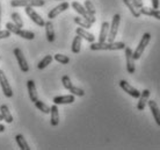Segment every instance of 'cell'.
I'll list each match as a JSON object with an SVG mask.
<instances>
[{"instance_id":"6da1fadb","label":"cell","mask_w":160,"mask_h":150,"mask_svg":"<svg viewBox=\"0 0 160 150\" xmlns=\"http://www.w3.org/2000/svg\"><path fill=\"white\" fill-rule=\"evenodd\" d=\"M127 45L123 42H93L91 44V50H122Z\"/></svg>"},{"instance_id":"7a4b0ae2","label":"cell","mask_w":160,"mask_h":150,"mask_svg":"<svg viewBox=\"0 0 160 150\" xmlns=\"http://www.w3.org/2000/svg\"><path fill=\"white\" fill-rule=\"evenodd\" d=\"M6 29H8L12 34H15L18 36H21L22 39H26V40H34V39H35V34L32 32L19 28L18 26H15V24L12 23V22H7V23H6Z\"/></svg>"},{"instance_id":"3957f363","label":"cell","mask_w":160,"mask_h":150,"mask_svg":"<svg viewBox=\"0 0 160 150\" xmlns=\"http://www.w3.org/2000/svg\"><path fill=\"white\" fill-rule=\"evenodd\" d=\"M120 22L121 15L120 14H115V15L112 16V24H109V33L108 37H107L108 42H114L115 41V37H116L117 32H118V27H120Z\"/></svg>"},{"instance_id":"277c9868","label":"cell","mask_w":160,"mask_h":150,"mask_svg":"<svg viewBox=\"0 0 160 150\" xmlns=\"http://www.w3.org/2000/svg\"><path fill=\"white\" fill-rule=\"evenodd\" d=\"M150 41H151V34H150V33H145L144 35H143V37H142V40H140L139 44L137 45L136 50L133 51V58H135V61H136V59H139L140 56L144 53L146 45L150 43Z\"/></svg>"},{"instance_id":"5b68a950","label":"cell","mask_w":160,"mask_h":150,"mask_svg":"<svg viewBox=\"0 0 160 150\" xmlns=\"http://www.w3.org/2000/svg\"><path fill=\"white\" fill-rule=\"evenodd\" d=\"M72 7H73V9H74L77 13H79L80 15L82 16L84 19H86L87 21H89V22H91L92 24L96 21L95 15H89V14L87 13V11H86V8H85V6H82V5L80 4V3H78V1H73V3H72Z\"/></svg>"},{"instance_id":"8992f818","label":"cell","mask_w":160,"mask_h":150,"mask_svg":"<svg viewBox=\"0 0 160 150\" xmlns=\"http://www.w3.org/2000/svg\"><path fill=\"white\" fill-rule=\"evenodd\" d=\"M0 86H1V90H2V92H4L5 97H7V98L13 97L12 87L9 85L7 77H6V75L4 73L2 70H0Z\"/></svg>"},{"instance_id":"52a82bcc","label":"cell","mask_w":160,"mask_h":150,"mask_svg":"<svg viewBox=\"0 0 160 150\" xmlns=\"http://www.w3.org/2000/svg\"><path fill=\"white\" fill-rule=\"evenodd\" d=\"M24 12L26 14L32 19V22H35V23L38 26V27H44V24H45V21L41 18L40 14H37L35 11H34V7H30V6H26L24 7Z\"/></svg>"},{"instance_id":"ba28073f","label":"cell","mask_w":160,"mask_h":150,"mask_svg":"<svg viewBox=\"0 0 160 150\" xmlns=\"http://www.w3.org/2000/svg\"><path fill=\"white\" fill-rule=\"evenodd\" d=\"M14 55H15V58L18 63H19V66L22 72H28L29 71V66H28V62L26 59L24 55L22 54L20 48H15L14 49Z\"/></svg>"},{"instance_id":"9c48e42d","label":"cell","mask_w":160,"mask_h":150,"mask_svg":"<svg viewBox=\"0 0 160 150\" xmlns=\"http://www.w3.org/2000/svg\"><path fill=\"white\" fill-rule=\"evenodd\" d=\"M125 59H127V71L130 75L135 73L136 66H135V58H133V51L131 48L125 47Z\"/></svg>"},{"instance_id":"30bf717a","label":"cell","mask_w":160,"mask_h":150,"mask_svg":"<svg viewBox=\"0 0 160 150\" xmlns=\"http://www.w3.org/2000/svg\"><path fill=\"white\" fill-rule=\"evenodd\" d=\"M120 86L124 92H127V93H128L129 96H131L132 98H139L140 92L137 89H135L133 86L130 85L127 80H123V79H122V80L120 81Z\"/></svg>"},{"instance_id":"8fae6325","label":"cell","mask_w":160,"mask_h":150,"mask_svg":"<svg viewBox=\"0 0 160 150\" xmlns=\"http://www.w3.org/2000/svg\"><path fill=\"white\" fill-rule=\"evenodd\" d=\"M68 7H70V4H68V1H64V3H62V4L58 5V6H56L55 8H52L51 11L48 13V18L50 20H52V19H55L56 16L59 15L60 13L65 12Z\"/></svg>"},{"instance_id":"7c38bea8","label":"cell","mask_w":160,"mask_h":150,"mask_svg":"<svg viewBox=\"0 0 160 150\" xmlns=\"http://www.w3.org/2000/svg\"><path fill=\"white\" fill-rule=\"evenodd\" d=\"M52 101H53V104H56V105H68V104H72V102H74L76 101V99H74V96L71 93V94H68V96L55 97Z\"/></svg>"},{"instance_id":"4fadbf2b","label":"cell","mask_w":160,"mask_h":150,"mask_svg":"<svg viewBox=\"0 0 160 150\" xmlns=\"http://www.w3.org/2000/svg\"><path fill=\"white\" fill-rule=\"evenodd\" d=\"M148 97H150V90H144L143 92H140L139 96V101L137 104V110L138 111H144L145 106L148 101Z\"/></svg>"},{"instance_id":"5bb4252c","label":"cell","mask_w":160,"mask_h":150,"mask_svg":"<svg viewBox=\"0 0 160 150\" xmlns=\"http://www.w3.org/2000/svg\"><path fill=\"white\" fill-rule=\"evenodd\" d=\"M148 107H150L151 112H152V115H153V118H154V120H156L157 125L160 127V108H159V106H158V104H157L154 100H150V101H148Z\"/></svg>"},{"instance_id":"9a60e30c","label":"cell","mask_w":160,"mask_h":150,"mask_svg":"<svg viewBox=\"0 0 160 150\" xmlns=\"http://www.w3.org/2000/svg\"><path fill=\"white\" fill-rule=\"evenodd\" d=\"M27 87H28V94L30 101L35 102L38 99V94H37V90H36V86H35V81L29 79L27 81Z\"/></svg>"},{"instance_id":"2e32d148","label":"cell","mask_w":160,"mask_h":150,"mask_svg":"<svg viewBox=\"0 0 160 150\" xmlns=\"http://www.w3.org/2000/svg\"><path fill=\"white\" fill-rule=\"evenodd\" d=\"M76 33H77V35H79L81 39H85L87 42L93 43V42L95 41V36L93 35L92 33L87 32V30L85 28H82V27H78V28L76 29Z\"/></svg>"},{"instance_id":"e0dca14e","label":"cell","mask_w":160,"mask_h":150,"mask_svg":"<svg viewBox=\"0 0 160 150\" xmlns=\"http://www.w3.org/2000/svg\"><path fill=\"white\" fill-rule=\"evenodd\" d=\"M50 114H51V119H50L51 126L57 127L59 125V112H58V107L56 104H53L50 107Z\"/></svg>"},{"instance_id":"ac0fdd59","label":"cell","mask_w":160,"mask_h":150,"mask_svg":"<svg viewBox=\"0 0 160 150\" xmlns=\"http://www.w3.org/2000/svg\"><path fill=\"white\" fill-rule=\"evenodd\" d=\"M139 13L143 14V15H148V16H153L158 20H160V11L159 9H154V8H150V7H140L139 8Z\"/></svg>"},{"instance_id":"d6986e66","label":"cell","mask_w":160,"mask_h":150,"mask_svg":"<svg viewBox=\"0 0 160 150\" xmlns=\"http://www.w3.org/2000/svg\"><path fill=\"white\" fill-rule=\"evenodd\" d=\"M44 27H45V35H47V40L49 42H53L55 41V29H53V23H52L51 21H48V22H45L44 24Z\"/></svg>"},{"instance_id":"ffe728a7","label":"cell","mask_w":160,"mask_h":150,"mask_svg":"<svg viewBox=\"0 0 160 150\" xmlns=\"http://www.w3.org/2000/svg\"><path fill=\"white\" fill-rule=\"evenodd\" d=\"M0 114L2 115L4 120L7 122V123H12L13 122V116H12V114H11V112H9V108H8L7 105L0 106Z\"/></svg>"},{"instance_id":"44dd1931","label":"cell","mask_w":160,"mask_h":150,"mask_svg":"<svg viewBox=\"0 0 160 150\" xmlns=\"http://www.w3.org/2000/svg\"><path fill=\"white\" fill-rule=\"evenodd\" d=\"M108 33H109V23L107 21H104V22H102V24H101L99 42H106L107 37H108Z\"/></svg>"},{"instance_id":"7402d4cb","label":"cell","mask_w":160,"mask_h":150,"mask_svg":"<svg viewBox=\"0 0 160 150\" xmlns=\"http://www.w3.org/2000/svg\"><path fill=\"white\" fill-rule=\"evenodd\" d=\"M15 141L21 150H30V148H29V146H28V142L26 141V138L23 137V135L18 134L15 136Z\"/></svg>"},{"instance_id":"603a6c76","label":"cell","mask_w":160,"mask_h":150,"mask_svg":"<svg viewBox=\"0 0 160 150\" xmlns=\"http://www.w3.org/2000/svg\"><path fill=\"white\" fill-rule=\"evenodd\" d=\"M52 59H53V57H52L51 55H47V56L43 57V58L38 62V64H37V69L38 70L45 69V68H47V66H48V65L52 62Z\"/></svg>"},{"instance_id":"cb8c5ba5","label":"cell","mask_w":160,"mask_h":150,"mask_svg":"<svg viewBox=\"0 0 160 150\" xmlns=\"http://www.w3.org/2000/svg\"><path fill=\"white\" fill-rule=\"evenodd\" d=\"M74 22H76L78 26H80V27H82V28L85 29H89L92 28V23L89 22V21H87L86 19H84V18H80V16H76L74 19Z\"/></svg>"},{"instance_id":"d4e9b609","label":"cell","mask_w":160,"mask_h":150,"mask_svg":"<svg viewBox=\"0 0 160 150\" xmlns=\"http://www.w3.org/2000/svg\"><path fill=\"white\" fill-rule=\"evenodd\" d=\"M123 3L125 4V6H127V7L129 8V11L131 12L132 15L135 16V18H139V16H140L139 11H138V9H137V8L135 7V5L132 4L131 0H123Z\"/></svg>"},{"instance_id":"484cf974","label":"cell","mask_w":160,"mask_h":150,"mask_svg":"<svg viewBox=\"0 0 160 150\" xmlns=\"http://www.w3.org/2000/svg\"><path fill=\"white\" fill-rule=\"evenodd\" d=\"M80 49H81V37H80L79 35H77V36L73 39L71 50H72L73 54H79Z\"/></svg>"},{"instance_id":"4316f807","label":"cell","mask_w":160,"mask_h":150,"mask_svg":"<svg viewBox=\"0 0 160 150\" xmlns=\"http://www.w3.org/2000/svg\"><path fill=\"white\" fill-rule=\"evenodd\" d=\"M34 104H35V106H36L37 110L41 111L42 113H44V114H49V113H50V107H49L47 104H44L43 101H41V100H38V99H37V100L34 102Z\"/></svg>"},{"instance_id":"83f0119b","label":"cell","mask_w":160,"mask_h":150,"mask_svg":"<svg viewBox=\"0 0 160 150\" xmlns=\"http://www.w3.org/2000/svg\"><path fill=\"white\" fill-rule=\"evenodd\" d=\"M11 18H12V20L14 21V24H15V26H18L19 28H22V27H23V21H22L21 15L19 13H12Z\"/></svg>"},{"instance_id":"f1b7e54d","label":"cell","mask_w":160,"mask_h":150,"mask_svg":"<svg viewBox=\"0 0 160 150\" xmlns=\"http://www.w3.org/2000/svg\"><path fill=\"white\" fill-rule=\"evenodd\" d=\"M29 0H11L12 7H26L28 6Z\"/></svg>"},{"instance_id":"f546056e","label":"cell","mask_w":160,"mask_h":150,"mask_svg":"<svg viewBox=\"0 0 160 150\" xmlns=\"http://www.w3.org/2000/svg\"><path fill=\"white\" fill-rule=\"evenodd\" d=\"M85 8L89 15H95V7L91 0H86L85 1Z\"/></svg>"},{"instance_id":"4dcf8cb0","label":"cell","mask_w":160,"mask_h":150,"mask_svg":"<svg viewBox=\"0 0 160 150\" xmlns=\"http://www.w3.org/2000/svg\"><path fill=\"white\" fill-rule=\"evenodd\" d=\"M53 58H55V61H57L60 64H68V62H70V58L65 55H62V54H56Z\"/></svg>"},{"instance_id":"1f68e13d","label":"cell","mask_w":160,"mask_h":150,"mask_svg":"<svg viewBox=\"0 0 160 150\" xmlns=\"http://www.w3.org/2000/svg\"><path fill=\"white\" fill-rule=\"evenodd\" d=\"M71 93L73 94V96H78V97H84L85 96V91L82 89H79V87H77V86H73L72 87L68 90Z\"/></svg>"},{"instance_id":"d6a6232c","label":"cell","mask_w":160,"mask_h":150,"mask_svg":"<svg viewBox=\"0 0 160 150\" xmlns=\"http://www.w3.org/2000/svg\"><path fill=\"white\" fill-rule=\"evenodd\" d=\"M62 83H63V86H64L66 90H70L71 87H72V81H71L70 77L66 76V75L62 77Z\"/></svg>"},{"instance_id":"836d02e7","label":"cell","mask_w":160,"mask_h":150,"mask_svg":"<svg viewBox=\"0 0 160 150\" xmlns=\"http://www.w3.org/2000/svg\"><path fill=\"white\" fill-rule=\"evenodd\" d=\"M44 4H45L44 0H29L28 6H30V7H42V6H44Z\"/></svg>"},{"instance_id":"e575fe53","label":"cell","mask_w":160,"mask_h":150,"mask_svg":"<svg viewBox=\"0 0 160 150\" xmlns=\"http://www.w3.org/2000/svg\"><path fill=\"white\" fill-rule=\"evenodd\" d=\"M12 35V33L9 32L8 29H5V30H1L0 29V40L1 39H7V37H9Z\"/></svg>"},{"instance_id":"d590c367","label":"cell","mask_w":160,"mask_h":150,"mask_svg":"<svg viewBox=\"0 0 160 150\" xmlns=\"http://www.w3.org/2000/svg\"><path fill=\"white\" fill-rule=\"evenodd\" d=\"M132 4L135 5V7L139 9L140 7H143V0H131Z\"/></svg>"},{"instance_id":"8d00e7d4","label":"cell","mask_w":160,"mask_h":150,"mask_svg":"<svg viewBox=\"0 0 160 150\" xmlns=\"http://www.w3.org/2000/svg\"><path fill=\"white\" fill-rule=\"evenodd\" d=\"M151 3H152V8L154 9L159 8V0H151Z\"/></svg>"},{"instance_id":"74e56055","label":"cell","mask_w":160,"mask_h":150,"mask_svg":"<svg viewBox=\"0 0 160 150\" xmlns=\"http://www.w3.org/2000/svg\"><path fill=\"white\" fill-rule=\"evenodd\" d=\"M5 132V126L4 125H0V133H4Z\"/></svg>"},{"instance_id":"f35d334b","label":"cell","mask_w":160,"mask_h":150,"mask_svg":"<svg viewBox=\"0 0 160 150\" xmlns=\"http://www.w3.org/2000/svg\"><path fill=\"white\" fill-rule=\"evenodd\" d=\"M0 23H1V5H0Z\"/></svg>"},{"instance_id":"ab89813d","label":"cell","mask_w":160,"mask_h":150,"mask_svg":"<svg viewBox=\"0 0 160 150\" xmlns=\"http://www.w3.org/2000/svg\"><path fill=\"white\" fill-rule=\"evenodd\" d=\"M1 120H4V118H2V115L0 114V121H1Z\"/></svg>"},{"instance_id":"60d3db41","label":"cell","mask_w":160,"mask_h":150,"mask_svg":"<svg viewBox=\"0 0 160 150\" xmlns=\"http://www.w3.org/2000/svg\"><path fill=\"white\" fill-rule=\"evenodd\" d=\"M62 1H68V0H62Z\"/></svg>"}]
</instances>
